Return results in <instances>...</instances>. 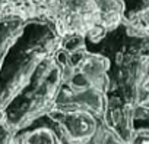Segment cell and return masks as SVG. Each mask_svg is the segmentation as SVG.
I'll return each instance as SVG.
<instances>
[{"instance_id": "obj_3", "label": "cell", "mask_w": 149, "mask_h": 144, "mask_svg": "<svg viewBox=\"0 0 149 144\" xmlns=\"http://www.w3.org/2000/svg\"><path fill=\"white\" fill-rule=\"evenodd\" d=\"M48 115L58 124L63 143L67 144H89L102 122L94 113L82 109L61 110L53 107Z\"/></svg>"}, {"instance_id": "obj_4", "label": "cell", "mask_w": 149, "mask_h": 144, "mask_svg": "<svg viewBox=\"0 0 149 144\" xmlns=\"http://www.w3.org/2000/svg\"><path fill=\"white\" fill-rule=\"evenodd\" d=\"M12 144H64L58 124L48 115H42L13 132Z\"/></svg>"}, {"instance_id": "obj_6", "label": "cell", "mask_w": 149, "mask_h": 144, "mask_svg": "<svg viewBox=\"0 0 149 144\" xmlns=\"http://www.w3.org/2000/svg\"><path fill=\"white\" fill-rule=\"evenodd\" d=\"M24 24H25V19L21 16H16V15H9V16L0 18V65H2V60H3L9 46L12 44L15 37L19 34Z\"/></svg>"}, {"instance_id": "obj_5", "label": "cell", "mask_w": 149, "mask_h": 144, "mask_svg": "<svg viewBox=\"0 0 149 144\" xmlns=\"http://www.w3.org/2000/svg\"><path fill=\"white\" fill-rule=\"evenodd\" d=\"M56 0H0V18L16 15L25 21L34 18L48 19Z\"/></svg>"}, {"instance_id": "obj_10", "label": "cell", "mask_w": 149, "mask_h": 144, "mask_svg": "<svg viewBox=\"0 0 149 144\" xmlns=\"http://www.w3.org/2000/svg\"><path fill=\"white\" fill-rule=\"evenodd\" d=\"M13 132L15 131L6 122L3 109H0V144H12Z\"/></svg>"}, {"instance_id": "obj_8", "label": "cell", "mask_w": 149, "mask_h": 144, "mask_svg": "<svg viewBox=\"0 0 149 144\" xmlns=\"http://www.w3.org/2000/svg\"><path fill=\"white\" fill-rule=\"evenodd\" d=\"M132 129L133 132L146 131L149 132V106L137 104L132 113Z\"/></svg>"}, {"instance_id": "obj_11", "label": "cell", "mask_w": 149, "mask_h": 144, "mask_svg": "<svg viewBox=\"0 0 149 144\" xmlns=\"http://www.w3.org/2000/svg\"><path fill=\"white\" fill-rule=\"evenodd\" d=\"M130 22L136 24L143 32H146V34L149 35V9H148L146 12H143L140 16H137L134 21H130Z\"/></svg>"}, {"instance_id": "obj_7", "label": "cell", "mask_w": 149, "mask_h": 144, "mask_svg": "<svg viewBox=\"0 0 149 144\" xmlns=\"http://www.w3.org/2000/svg\"><path fill=\"white\" fill-rule=\"evenodd\" d=\"M123 3L124 21H134L149 9V0H120Z\"/></svg>"}, {"instance_id": "obj_2", "label": "cell", "mask_w": 149, "mask_h": 144, "mask_svg": "<svg viewBox=\"0 0 149 144\" xmlns=\"http://www.w3.org/2000/svg\"><path fill=\"white\" fill-rule=\"evenodd\" d=\"M61 83L63 66L54 54L41 60L26 84L2 107L8 125L16 131L48 113L54 107Z\"/></svg>"}, {"instance_id": "obj_9", "label": "cell", "mask_w": 149, "mask_h": 144, "mask_svg": "<svg viewBox=\"0 0 149 144\" xmlns=\"http://www.w3.org/2000/svg\"><path fill=\"white\" fill-rule=\"evenodd\" d=\"M60 47H63L69 53L86 49L85 47V35L84 34H79V32H67V34L61 35Z\"/></svg>"}, {"instance_id": "obj_1", "label": "cell", "mask_w": 149, "mask_h": 144, "mask_svg": "<svg viewBox=\"0 0 149 144\" xmlns=\"http://www.w3.org/2000/svg\"><path fill=\"white\" fill-rule=\"evenodd\" d=\"M61 35L44 18L25 21L0 65V109L26 84L41 60L60 47Z\"/></svg>"}, {"instance_id": "obj_12", "label": "cell", "mask_w": 149, "mask_h": 144, "mask_svg": "<svg viewBox=\"0 0 149 144\" xmlns=\"http://www.w3.org/2000/svg\"><path fill=\"white\" fill-rule=\"evenodd\" d=\"M148 77H149V63H148Z\"/></svg>"}]
</instances>
